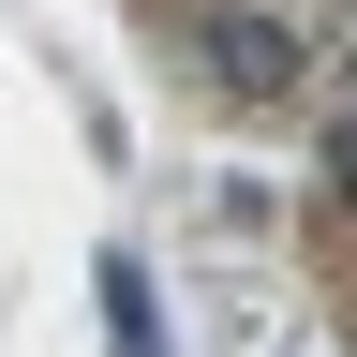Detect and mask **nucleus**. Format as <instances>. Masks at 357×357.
Here are the masks:
<instances>
[{
	"mask_svg": "<svg viewBox=\"0 0 357 357\" xmlns=\"http://www.w3.org/2000/svg\"><path fill=\"white\" fill-rule=\"evenodd\" d=\"M298 268H312V298L342 312V342H357V89L328 105V134H312V194H298Z\"/></svg>",
	"mask_w": 357,
	"mask_h": 357,
	"instance_id": "nucleus-2",
	"label": "nucleus"
},
{
	"mask_svg": "<svg viewBox=\"0 0 357 357\" xmlns=\"http://www.w3.org/2000/svg\"><path fill=\"white\" fill-rule=\"evenodd\" d=\"M134 30L208 119H328L357 89V0H134Z\"/></svg>",
	"mask_w": 357,
	"mask_h": 357,
	"instance_id": "nucleus-1",
	"label": "nucleus"
}]
</instances>
